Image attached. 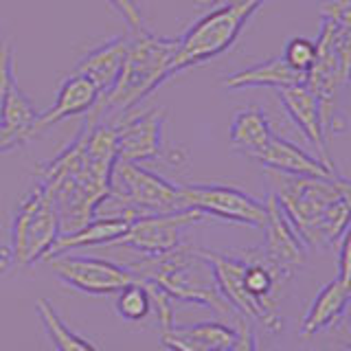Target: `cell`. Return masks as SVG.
<instances>
[{"instance_id": "14", "label": "cell", "mask_w": 351, "mask_h": 351, "mask_svg": "<svg viewBox=\"0 0 351 351\" xmlns=\"http://www.w3.org/2000/svg\"><path fill=\"white\" fill-rule=\"evenodd\" d=\"M274 93H277L281 106L285 108V112H288V117L292 119V123L301 130V134L307 138V143L316 149V158L321 160L325 167L338 171L332 156H329L321 110H318V101L310 88L305 84H296V86L277 88Z\"/></svg>"}, {"instance_id": "9", "label": "cell", "mask_w": 351, "mask_h": 351, "mask_svg": "<svg viewBox=\"0 0 351 351\" xmlns=\"http://www.w3.org/2000/svg\"><path fill=\"white\" fill-rule=\"evenodd\" d=\"M180 200L182 208L200 211L204 217L252 228H263L268 215L266 202L228 184H180Z\"/></svg>"}, {"instance_id": "10", "label": "cell", "mask_w": 351, "mask_h": 351, "mask_svg": "<svg viewBox=\"0 0 351 351\" xmlns=\"http://www.w3.org/2000/svg\"><path fill=\"white\" fill-rule=\"evenodd\" d=\"M204 219L206 217L193 208L134 217L130 219L125 235L119 237L114 246H128L143 257H160L182 246L186 230L195 224H202Z\"/></svg>"}, {"instance_id": "11", "label": "cell", "mask_w": 351, "mask_h": 351, "mask_svg": "<svg viewBox=\"0 0 351 351\" xmlns=\"http://www.w3.org/2000/svg\"><path fill=\"white\" fill-rule=\"evenodd\" d=\"M266 224H263V246L259 248V259L277 274L279 281L285 285L296 272H299L310 257V246L305 244L303 237L296 233V228L285 217L281 206L272 195L266 200Z\"/></svg>"}, {"instance_id": "18", "label": "cell", "mask_w": 351, "mask_h": 351, "mask_svg": "<svg viewBox=\"0 0 351 351\" xmlns=\"http://www.w3.org/2000/svg\"><path fill=\"white\" fill-rule=\"evenodd\" d=\"M130 226L128 217H119V215H106V217H93L90 222L84 224L82 228L73 230V233H62L51 250L47 252V259L66 255L69 250L75 248H86V246H114V241L119 237L125 235V230Z\"/></svg>"}, {"instance_id": "8", "label": "cell", "mask_w": 351, "mask_h": 351, "mask_svg": "<svg viewBox=\"0 0 351 351\" xmlns=\"http://www.w3.org/2000/svg\"><path fill=\"white\" fill-rule=\"evenodd\" d=\"M62 235L58 208L49 193L36 186L22 197L9 228V250L16 266H31L47 257V252Z\"/></svg>"}, {"instance_id": "13", "label": "cell", "mask_w": 351, "mask_h": 351, "mask_svg": "<svg viewBox=\"0 0 351 351\" xmlns=\"http://www.w3.org/2000/svg\"><path fill=\"white\" fill-rule=\"evenodd\" d=\"M167 119L165 108H152L149 112L121 117L117 132V160L141 162L158 158L162 152V123Z\"/></svg>"}, {"instance_id": "31", "label": "cell", "mask_w": 351, "mask_h": 351, "mask_svg": "<svg viewBox=\"0 0 351 351\" xmlns=\"http://www.w3.org/2000/svg\"><path fill=\"white\" fill-rule=\"evenodd\" d=\"M25 143H29L25 132H18V130H11L7 128L3 121H0V154H7L16 147H22Z\"/></svg>"}, {"instance_id": "5", "label": "cell", "mask_w": 351, "mask_h": 351, "mask_svg": "<svg viewBox=\"0 0 351 351\" xmlns=\"http://www.w3.org/2000/svg\"><path fill=\"white\" fill-rule=\"evenodd\" d=\"M321 33L316 44V60L307 73L305 86L310 88L321 110L325 134L345 132L347 119L343 97L349 86L351 73V25H340L329 18H321Z\"/></svg>"}, {"instance_id": "3", "label": "cell", "mask_w": 351, "mask_h": 351, "mask_svg": "<svg viewBox=\"0 0 351 351\" xmlns=\"http://www.w3.org/2000/svg\"><path fill=\"white\" fill-rule=\"evenodd\" d=\"M178 51V38H158L147 29H136L128 36V51L114 86L99 95L88 112L93 123H108V119H121L143 99H147L158 86L167 82V71Z\"/></svg>"}, {"instance_id": "4", "label": "cell", "mask_w": 351, "mask_h": 351, "mask_svg": "<svg viewBox=\"0 0 351 351\" xmlns=\"http://www.w3.org/2000/svg\"><path fill=\"white\" fill-rule=\"evenodd\" d=\"M128 268L136 274V279L158 285L171 301L204 305L215 310L219 316L239 321L233 307L217 292L211 268L202 259L200 248L182 244L167 255L143 257L136 263H130Z\"/></svg>"}, {"instance_id": "35", "label": "cell", "mask_w": 351, "mask_h": 351, "mask_svg": "<svg viewBox=\"0 0 351 351\" xmlns=\"http://www.w3.org/2000/svg\"><path fill=\"white\" fill-rule=\"evenodd\" d=\"M338 351H349V347H347V345H345V347H340V349H338Z\"/></svg>"}, {"instance_id": "7", "label": "cell", "mask_w": 351, "mask_h": 351, "mask_svg": "<svg viewBox=\"0 0 351 351\" xmlns=\"http://www.w3.org/2000/svg\"><path fill=\"white\" fill-rule=\"evenodd\" d=\"M108 215L119 217H143L182 211L180 184L165 180L138 162L117 160L110 176V193L104 200Z\"/></svg>"}, {"instance_id": "27", "label": "cell", "mask_w": 351, "mask_h": 351, "mask_svg": "<svg viewBox=\"0 0 351 351\" xmlns=\"http://www.w3.org/2000/svg\"><path fill=\"white\" fill-rule=\"evenodd\" d=\"M228 351H259V336L257 325H252L246 318H239L235 327V340Z\"/></svg>"}, {"instance_id": "34", "label": "cell", "mask_w": 351, "mask_h": 351, "mask_svg": "<svg viewBox=\"0 0 351 351\" xmlns=\"http://www.w3.org/2000/svg\"><path fill=\"white\" fill-rule=\"evenodd\" d=\"M226 0H195L197 7H215V5H222Z\"/></svg>"}, {"instance_id": "19", "label": "cell", "mask_w": 351, "mask_h": 351, "mask_svg": "<svg viewBox=\"0 0 351 351\" xmlns=\"http://www.w3.org/2000/svg\"><path fill=\"white\" fill-rule=\"evenodd\" d=\"M125 51L128 38H112L106 44H99L97 49L88 51L80 60V64L75 66L73 73L88 77L97 86V90L104 95L114 86L125 60Z\"/></svg>"}, {"instance_id": "26", "label": "cell", "mask_w": 351, "mask_h": 351, "mask_svg": "<svg viewBox=\"0 0 351 351\" xmlns=\"http://www.w3.org/2000/svg\"><path fill=\"white\" fill-rule=\"evenodd\" d=\"M316 60V44L307 38H290L283 49V62L299 73H310Z\"/></svg>"}, {"instance_id": "1", "label": "cell", "mask_w": 351, "mask_h": 351, "mask_svg": "<svg viewBox=\"0 0 351 351\" xmlns=\"http://www.w3.org/2000/svg\"><path fill=\"white\" fill-rule=\"evenodd\" d=\"M114 162V125L86 119L71 145L40 167L38 184L58 208L62 233H73L97 217L110 193Z\"/></svg>"}, {"instance_id": "28", "label": "cell", "mask_w": 351, "mask_h": 351, "mask_svg": "<svg viewBox=\"0 0 351 351\" xmlns=\"http://www.w3.org/2000/svg\"><path fill=\"white\" fill-rule=\"evenodd\" d=\"M16 82L14 77V47L9 42H5L0 47V110H3L5 95L9 90V86Z\"/></svg>"}, {"instance_id": "30", "label": "cell", "mask_w": 351, "mask_h": 351, "mask_svg": "<svg viewBox=\"0 0 351 351\" xmlns=\"http://www.w3.org/2000/svg\"><path fill=\"white\" fill-rule=\"evenodd\" d=\"M106 3L110 7H114L119 14L125 18V22L130 25L132 31L143 29V16H141V11H138L136 0H106Z\"/></svg>"}, {"instance_id": "20", "label": "cell", "mask_w": 351, "mask_h": 351, "mask_svg": "<svg viewBox=\"0 0 351 351\" xmlns=\"http://www.w3.org/2000/svg\"><path fill=\"white\" fill-rule=\"evenodd\" d=\"M307 75L290 69L283 62V58H270L266 62L252 64L244 71L230 73L222 80V86L228 90H244V88H285V86H296L305 84Z\"/></svg>"}, {"instance_id": "22", "label": "cell", "mask_w": 351, "mask_h": 351, "mask_svg": "<svg viewBox=\"0 0 351 351\" xmlns=\"http://www.w3.org/2000/svg\"><path fill=\"white\" fill-rule=\"evenodd\" d=\"M272 136L270 121L261 108H244L233 117L228 128V141L235 152L252 158L257 152L266 147L268 138Z\"/></svg>"}, {"instance_id": "24", "label": "cell", "mask_w": 351, "mask_h": 351, "mask_svg": "<svg viewBox=\"0 0 351 351\" xmlns=\"http://www.w3.org/2000/svg\"><path fill=\"white\" fill-rule=\"evenodd\" d=\"M40 117V112L36 110L29 101V97L25 95L18 88V84L14 82L9 86V90L5 95V101H3V110H0V121L11 128V130H18V132H25L27 138L31 141V128L36 123V119Z\"/></svg>"}, {"instance_id": "21", "label": "cell", "mask_w": 351, "mask_h": 351, "mask_svg": "<svg viewBox=\"0 0 351 351\" xmlns=\"http://www.w3.org/2000/svg\"><path fill=\"white\" fill-rule=\"evenodd\" d=\"M349 301H351L349 285L340 283L338 279L329 281L325 288H321V292L316 294L312 305L307 307V314L299 329L301 338L316 336L318 332H323V329L336 325L340 318L347 314Z\"/></svg>"}, {"instance_id": "33", "label": "cell", "mask_w": 351, "mask_h": 351, "mask_svg": "<svg viewBox=\"0 0 351 351\" xmlns=\"http://www.w3.org/2000/svg\"><path fill=\"white\" fill-rule=\"evenodd\" d=\"M14 266L16 263H14V257H11V250L0 248V274H7Z\"/></svg>"}, {"instance_id": "17", "label": "cell", "mask_w": 351, "mask_h": 351, "mask_svg": "<svg viewBox=\"0 0 351 351\" xmlns=\"http://www.w3.org/2000/svg\"><path fill=\"white\" fill-rule=\"evenodd\" d=\"M167 351H228L235 340V327L224 323H195L160 332Z\"/></svg>"}, {"instance_id": "15", "label": "cell", "mask_w": 351, "mask_h": 351, "mask_svg": "<svg viewBox=\"0 0 351 351\" xmlns=\"http://www.w3.org/2000/svg\"><path fill=\"white\" fill-rule=\"evenodd\" d=\"M252 160L263 165L268 171H277L285 176H307V178H338V171L325 167L312 154H307L292 141L274 134L268 138L266 147L257 152Z\"/></svg>"}, {"instance_id": "23", "label": "cell", "mask_w": 351, "mask_h": 351, "mask_svg": "<svg viewBox=\"0 0 351 351\" xmlns=\"http://www.w3.org/2000/svg\"><path fill=\"white\" fill-rule=\"evenodd\" d=\"M36 310L55 351H99L88 338L75 334L47 299H40L36 303Z\"/></svg>"}, {"instance_id": "29", "label": "cell", "mask_w": 351, "mask_h": 351, "mask_svg": "<svg viewBox=\"0 0 351 351\" xmlns=\"http://www.w3.org/2000/svg\"><path fill=\"white\" fill-rule=\"evenodd\" d=\"M318 14L340 25H351V0H321Z\"/></svg>"}, {"instance_id": "12", "label": "cell", "mask_w": 351, "mask_h": 351, "mask_svg": "<svg viewBox=\"0 0 351 351\" xmlns=\"http://www.w3.org/2000/svg\"><path fill=\"white\" fill-rule=\"evenodd\" d=\"M47 263L55 270L60 281H64L69 288L93 296L114 294L138 281L136 274L128 266H119V263L97 257L60 255L47 259Z\"/></svg>"}, {"instance_id": "6", "label": "cell", "mask_w": 351, "mask_h": 351, "mask_svg": "<svg viewBox=\"0 0 351 351\" xmlns=\"http://www.w3.org/2000/svg\"><path fill=\"white\" fill-rule=\"evenodd\" d=\"M266 0H230L211 9L204 18L186 29L178 38V51L167 71V80L191 66L211 62L235 47L248 20L259 11Z\"/></svg>"}, {"instance_id": "2", "label": "cell", "mask_w": 351, "mask_h": 351, "mask_svg": "<svg viewBox=\"0 0 351 351\" xmlns=\"http://www.w3.org/2000/svg\"><path fill=\"white\" fill-rule=\"evenodd\" d=\"M272 197L307 246L329 248L349 233V180L270 171Z\"/></svg>"}, {"instance_id": "32", "label": "cell", "mask_w": 351, "mask_h": 351, "mask_svg": "<svg viewBox=\"0 0 351 351\" xmlns=\"http://www.w3.org/2000/svg\"><path fill=\"white\" fill-rule=\"evenodd\" d=\"M349 252H351V246H349V233H345L338 241V281L349 285V274H351V268H349Z\"/></svg>"}, {"instance_id": "16", "label": "cell", "mask_w": 351, "mask_h": 351, "mask_svg": "<svg viewBox=\"0 0 351 351\" xmlns=\"http://www.w3.org/2000/svg\"><path fill=\"white\" fill-rule=\"evenodd\" d=\"M97 86L88 80L84 75H69L62 82L60 90H58V99L55 104L47 110V112H40V117L36 119V123L31 128V136L36 138L40 136L42 132H47L49 128H53L60 121L69 119V117H77V114H86L90 112L93 106L97 104L99 99Z\"/></svg>"}, {"instance_id": "25", "label": "cell", "mask_w": 351, "mask_h": 351, "mask_svg": "<svg viewBox=\"0 0 351 351\" xmlns=\"http://www.w3.org/2000/svg\"><path fill=\"white\" fill-rule=\"evenodd\" d=\"M117 303H114V310L117 314L123 318L128 323H141L145 321L152 312V299H149V292L147 288L143 285L141 281L128 285L121 292H117Z\"/></svg>"}]
</instances>
